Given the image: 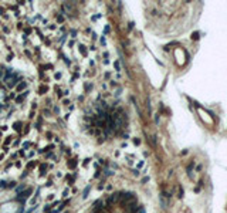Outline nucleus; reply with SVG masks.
I'll return each instance as SVG.
<instances>
[{
    "label": "nucleus",
    "mask_w": 227,
    "mask_h": 213,
    "mask_svg": "<svg viewBox=\"0 0 227 213\" xmlns=\"http://www.w3.org/2000/svg\"><path fill=\"white\" fill-rule=\"evenodd\" d=\"M1 108H3V106H1V104H0V109H1Z\"/></svg>",
    "instance_id": "obj_23"
},
{
    "label": "nucleus",
    "mask_w": 227,
    "mask_h": 213,
    "mask_svg": "<svg viewBox=\"0 0 227 213\" xmlns=\"http://www.w3.org/2000/svg\"><path fill=\"white\" fill-rule=\"evenodd\" d=\"M54 77H56V80H60V78H61V74H60V73H56V75H54Z\"/></svg>",
    "instance_id": "obj_17"
},
{
    "label": "nucleus",
    "mask_w": 227,
    "mask_h": 213,
    "mask_svg": "<svg viewBox=\"0 0 227 213\" xmlns=\"http://www.w3.org/2000/svg\"><path fill=\"white\" fill-rule=\"evenodd\" d=\"M4 186H7V185H6V182H3V180H0V188H4Z\"/></svg>",
    "instance_id": "obj_14"
},
{
    "label": "nucleus",
    "mask_w": 227,
    "mask_h": 213,
    "mask_svg": "<svg viewBox=\"0 0 227 213\" xmlns=\"http://www.w3.org/2000/svg\"><path fill=\"white\" fill-rule=\"evenodd\" d=\"M47 213H53V212H47Z\"/></svg>",
    "instance_id": "obj_24"
},
{
    "label": "nucleus",
    "mask_w": 227,
    "mask_h": 213,
    "mask_svg": "<svg viewBox=\"0 0 227 213\" xmlns=\"http://www.w3.org/2000/svg\"><path fill=\"white\" fill-rule=\"evenodd\" d=\"M46 171H47V165L43 164L40 166V176H46Z\"/></svg>",
    "instance_id": "obj_4"
},
{
    "label": "nucleus",
    "mask_w": 227,
    "mask_h": 213,
    "mask_svg": "<svg viewBox=\"0 0 227 213\" xmlns=\"http://www.w3.org/2000/svg\"><path fill=\"white\" fill-rule=\"evenodd\" d=\"M75 36H77V31H74L73 30V31H71V37H75Z\"/></svg>",
    "instance_id": "obj_21"
},
{
    "label": "nucleus",
    "mask_w": 227,
    "mask_h": 213,
    "mask_svg": "<svg viewBox=\"0 0 227 213\" xmlns=\"http://www.w3.org/2000/svg\"><path fill=\"white\" fill-rule=\"evenodd\" d=\"M68 166H70L71 169H73V168H75V166H77V161H75V159H71V161L68 162Z\"/></svg>",
    "instance_id": "obj_8"
},
{
    "label": "nucleus",
    "mask_w": 227,
    "mask_h": 213,
    "mask_svg": "<svg viewBox=\"0 0 227 213\" xmlns=\"http://www.w3.org/2000/svg\"><path fill=\"white\" fill-rule=\"evenodd\" d=\"M27 94H28V91H23V94H21L20 97H17L16 101H17V102H21V101H23V99L26 98V95H27Z\"/></svg>",
    "instance_id": "obj_6"
},
{
    "label": "nucleus",
    "mask_w": 227,
    "mask_h": 213,
    "mask_svg": "<svg viewBox=\"0 0 227 213\" xmlns=\"http://www.w3.org/2000/svg\"><path fill=\"white\" fill-rule=\"evenodd\" d=\"M114 66H115V70H118V71H119V63H118V61H115V64H114Z\"/></svg>",
    "instance_id": "obj_13"
},
{
    "label": "nucleus",
    "mask_w": 227,
    "mask_h": 213,
    "mask_svg": "<svg viewBox=\"0 0 227 213\" xmlns=\"http://www.w3.org/2000/svg\"><path fill=\"white\" fill-rule=\"evenodd\" d=\"M104 31H105V34L108 33V31H111V27H109V26H106V27H105V30H104Z\"/></svg>",
    "instance_id": "obj_19"
},
{
    "label": "nucleus",
    "mask_w": 227,
    "mask_h": 213,
    "mask_svg": "<svg viewBox=\"0 0 227 213\" xmlns=\"http://www.w3.org/2000/svg\"><path fill=\"white\" fill-rule=\"evenodd\" d=\"M91 88H92V85H91V84H85V90H87V91H91Z\"/></svg>",
    "instance_id": "obj_11"
},
{
    "label": "nucleus",
    "mask_w": 227,
    "mask_h": 213,
    "mask_svg": "<svg viewBox=\"0 0 227 213\" xmlns=\"http://www.w3.org/2000/svg\"><path fill=\"white\" fill-rule=\"evenodd\" d=\"M23 146H24L26 149H27L28 146H31V142H24V144H23Z\"/></svg>",
    "instance_id": "obj_10"
},
{
    "label": "nucleus",
    "mask_w": 227,
    "mask_h": 213,
    "mask_svg": "<svg viewBox=\"0 0 227 213\" xmlns=\"http://www.w3.org/2000/svg\"><path fill=\"white\" fill-rule=\"evenodd\" d=\"M26 87H27V82H26V81H21L20 84H17V92H21Z\"/></svg>",
    "instance_id": "obj_3"
},
{
    "label": "nucleus",
    "mask_w": 227,
    "mask_h": 213,
    "mask_svg": "<svg viewBox=\"0 0 227 213\" xmlns=\"http://www.w3.org/2000/svg\"><path fill=\"white\" fill-rule=\"evenodd\" d=\"M89 161H91V159H89V158H87V159H85V161L82 162V165H84V166H87V165L89 164Z\"/></svg>",
    "instance_id": "obj_12"
},
{
    "label": "nucleus",
    "mask_w": 227,
    "mask_h": 213,
    "mask_svg": "<svg viewBox=\"0 0 227 213\" xmlns=\"http://www.w3.org/2000/svg\"><path fill=\"white\" fill-rule=\"evenodd\" d=\"M99 17H101V14H95V16H92V20L95 21V20H97V19H99Z\"/></svg>",
    "instance_id": "obj_18"
},
{
    "label": "nucleus",
    "mask_w": 227,
    "mask_h": 213,
    "mask_svg": "<svg viewBox=\"0 0 227 213\" xmlns=\"http://www.w3.org/2000/svg\"><path fill=\"white\" fill-rule=\"evenodd\" d=\"M17 82H19V80H17V75H16V77H13V78L7 82V87L9 88H13L14 85H17Z\"/></svg>",
    "instance_id": "obj_2"
},
{
    "label": "nucleus",
    "mask_w": 227,
    "mask_h": 213,
    "mask_svg": "<svg viewBox=\"0 0 227 213\" xmlns=\"http://www.w3.org/2000/svg\"><path fill=\"white\" fill-rule=\"evenodd\" d=\"M48 91V87L47 85H40V88H38V94H46Z\"/></svg>",
    "instance_id": "obj_5"
},
{
    "label": "nucleus",
    "mask_w": 227,
    "mask_h": 213,
    "mask_svg": "<svg viewBox=\"0 0 227 213\" xmlns=\"http://www.w3.org/2000/svg\"><path fill=\"white\" fill-rule=\"evenodd\" d=\"M0 13H3V9H1V7H0Z\"/></svg>",
    "instance_id": "obj_22"
},
{
    "label": "nucleus",
    "mask_w": 227,
    "mask_h": 213,
    "mask_svg": "<svg viewBox=\"0 0 227 213\" xmlns=\"http://www.w3.org/2000/svg\"><path fill=\"white\" fill-rule=\"evenodd\" d=\"M80 53H81V54H85V46H80Z\"/></svg>",
    "instance_id": "obj_9"
},
{
    "label": "nucleus",
    "mask_w": 227,
    "mask_h": 213,
    "mask_svg": "<svg viewBox=\"0 0 227 213\" xmlns=\"http://www.w3.org/2000/svg\"><path fill=\"white\" fill-rule=\"evenodd\" d=\"M65 196H68V189H65L64 192H63V197H65Z\"/></svg>",
    "instance_id": "obj_16"
},
{
    "label": "nucleus",
    "mask_w": 227,
    "mask_h": 213,
    "mask_svg": "<svg viewBox=\"0 0 227 213\" xmlns=\"http://www.w3.org/2000/svg\"><path fill=\"white\" fill-rule=\"evenodd\" d=\"M88 192H89V188H87L85 190H84V197H87V195H88Z\"/></svg>",
    "instance_id": "obj_15"
},
{
    "label": "nucleus",
    "mask_w": 227,
    "mask_h": 213,
    "mask_svg": "<svg viewBox=\"0 0 227 213\" xmlns=\"http://www.w3.org/2000/svg\"><path fill=\"white\" fill-rule=\"evenodd\" d=\"M21 125H23L21 122H14V125H13V128H14L16 131H20V129H21Z\"/></svg>",
    "instance_id": "obj_7"
},
{
    "label": "nucleus",
    "mask_w": 227,
    "mask_h": 213,
    "mask_svg": "<svg viewBox=\"0 0 227 213\" xmlns=\"http://www.w3.org/2000/svg\"><path fill=\"white\" fill-rule=\"evenodd\" d=\"M63 10L67 11V13H71L73 11V4L71 3H63Z\"/></svg>",
    "instance_id": "obj_1"
},
{
    "label": "nucleus",
    "mask_w": 227,
    "mask_h": 213,
    "mask_svg": "<svg viewBox=\"0 0 227 213\" xmlns=\"http://www.w3.org/2000/svg\"><path fill=\"white\" fill-rule=\"evenodd\" d=\"M57 20H58V21H60V23H61V21H63V20H64V17H63V16H58V19H57Z\"/></svg>",
    "instance_id": "obj_20"
}]
</instances>
